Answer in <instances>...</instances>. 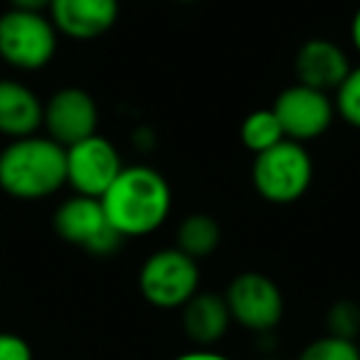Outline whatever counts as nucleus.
<instances>
[{"label": "nucleus", "instance_id": "obj_2", "mask_svg": "<svg viewBox=\"0 0 360 360\" xmlns=\"http://www.w3.org/2000/svg\"><path fill=\"white\" fill-rule=\"evenodd\" d=\"M67 186V148L50 136L15 139L0 150V191L22 202L45 200Z\"/></svg>", "mask_w": 360, "mask_h": 360}, {"label": "nucleus", "instance_id": "obj_5", "mask_svg": "<svg viewBox=\"0 0 360 360\" xmlns=\"http://www.w3.org/2000/svg\"><path fill=\"white\" fill-rule=\"evenodd\" d=\"M139 289L155 309H183L200 291V266L178 247H165L141 264Z\"/></svg>", "mask_w": 360, "mask_h": 360}, {"label": "nucleus", "instance_id": "obj_24", "mask_svg": "<svg viewBox=\"0 0 360 360\" xmlns=\"http://www.w3.org/2000/svg\"><path fill=\"white\" fill-rule=\"evenodd\" d=\"M175 3H195V0H175Z\"/></svg>", "mask_w": 360, "mask_h": 360}, {"label": "nucleus", "instance_id": "obj_16", "mask_svg": "<svg viewBox=\"0 0 360 360\" xmlns=\"http://www.w3.org/2000/svg\"><path fill=\"white\" fill-rule=\"evenodd\" d=\"M240 139L247 150L259 155V153H264V150H269L271 146L281 143L286 136H284V131H281V124H279V119H276L274 111L257 109L242 121Z\"/></svg>", "mask_w": 360, "mask_h": 360}, {"label": "nucleus", "instance_id": "obj_8", "mask_svg": "<svg viewBox=\"0 0 360 360\" xmlns=\"http://www.w3.org/2000/svg\"><path fill=\"white\" fill-rule=\"evenodd\" d=\"M271 111L279 119L286 139L299 141V143H309L323 136L335 119V104L330 94L299 84V82L294 86H286L276 96Z\"/></svg>", "mask_w": 360, "mask_h": 360}, {"label": "nucleus", "instance_id": "obj_25", "mask_svg": "<svg viewBox=\"0 0 360 360\" xmlns=\"http://www.w3.org/2000/svg\"><path fill=\"white\" fill-rule=\"evenodd\" d=\"M266 360H279V358H266Z\"/></svg>", "mask_w": 360, "mask_h": 360}, {"label": "nucleus", "instance_id": "obj_9", "mask_svg": "<svg viewBox=\"0 0 360 360\" xmlns=\"http://www.w3.org/2000/svg\"><path fill=\"white\" fill-rule=\"evenodd\" d=\"M124 170L121 155L109 139L94 134L67 148V186L75 195L99 198Z\"/></svg>", "mask_w": 360, "mask_h": 360}, {"label": "nucleus", "instance_id": "obj_1", "mask_svg": "<svg viewBox=\"0 0 360 360\" xmlns=\"http://www.w3.org/2000/svg\"><path fill=\"white\" fill-rule=\"evenodd\" d=\"M109 225L124 240L153 235L165 225L173 207V193L165 175L150 165H124L119 178L101 195Z\"/></svg>", "mask_w": 360, "mask_h": 360}, {"label": "nucleus", "instance_id": "obj_20", "mask_svg": "<svg viewBox=\"0 0 360 360\" xmlns=\"http://www.w3.org/2000/svg\"><path fill=\"white\" fill-rule=\"evenodd\" d=\"M0 360H32V348L22 335L0 330Z\"/></svg>", "mask_w": 360, "mask_h": 360}, {"label": "nucleus", "instance_id": "obj_7", "mask_svg": "<svg viewBox=\"0 0 360 360\" xmlns=\"http://www.w3.org/2000/svg\"><path fill=\"white\" fill-rule=\"evenodd\" d=\"M225 301L232 321L255 333H269L284 319V294L259 271L237 274L227 286Z\"/></svg>", "mask_w": 360, "mask_h": 360}, {"label": "nucleus", "instance_id": "obj_10", "mask_svg": "<svg viewBox=\"0 0 360 360\" xmlns=\"http://www.w3.org/2000/svg\"><path fill=\"white\" fill-rule=\"evenodd\" d=\"M42 126H45L47 136L65 148L89 139L96 134V126H99V109H96L94 96L79 86L57 89L45 101Z\"/></svg>", "mask_w": 360, "mask_h": 360}, {"label": "nucleus", "instance_id": "obj_4", "mask_svg": "<svg viewBox=\"0 0 360 360\" xmlns=\"http://www.w3.org/2000/svg\"><path fill=\"white\" fill-rule=\"evenodd\" d=\"M60 32L50 15L11 8L0 15V60L13 70L37 72L57 55Z\"/></svg>", "mask_w": 360, "mask_h": 360}, {"label": "nucleus", "instance_id": "obj_13", "mask_svg": "<svg viewBox=\"0 0 360 360\" xmlns=\"http://www.w3.org/2000/svg\"><path fill=\"white\" fill-rule=\"evenodd\" d=\"M45 104L27 84L15 79H0V134L6 139L35 136L42 126Z\"/></svg>", "mask_w": 360, "mask_h": 360}, {"label": "nucleus", "instance_id": "obj_18", "mask_svg": "<svg viewBox=\"0 0 360 360\" xmlns=\"http://www.w3.org/2000/svg\"><path fill=\"white\" fill-rule=\"evenodd\" d=\"M335 114L350 124L353 129H360V65L348 72L340 86L335 89Z\"/></svg>", "mask_w": 360, "mask_h": 360}, {"label": "nucleus", "instance_id": "obj_19", "mask_svg": "<svg viewBox=\"0 0 360 360\" xmlns=\"http://www.w3.org/2000/svg\"><path fill=\"white\" fill-rule=\"evenodd\" d=\"M328 335H338L345 340H355L360 333V306L353 301H338L328 311Z\"/></svg>", "mask_w": 360, "mask_h": 360}, {"label": "nucleus", "instance_id": "obj_21", "mask_svg": "<svg viewBox=\"0 0 360 360\" xmlns=\"http://www.w3.org/2000/svg\"><path fill=\"white\" fill-rule=\"evenodd\" d=\"M173 360H232V358H227V355L217 353L212 348H195V350H188V353L175 355Z\"/></svg>", "mask_w": 360, "mask_h": 360}, {"label": "nucleus", "instance_id": "obj_23", "mask_svg": "<svg viewBox=\"0 0 360 360\" xmlns=\"http://www.w3.org/2000/svg\"><path fill=\"white\" fill-rule=\"evenodd\" d=\"M350 42H353L355 52L360 55V8L353 13V20H350Z\"/></svg>", "mask_w": 360, "mask_h": 360}, {"label": "nucleus", "instance_id": "obj_22", "mask_svg": "<svg viewBox=\"0 0 360 360\" xmlns=\"http://www.w3.org/2000/svg\"><path fill=\"white\" fill-rule=\"evenodd\" d=\"M8 3H11V8H15V11L45 13V11H50L52 0H8Z\"/></svg>", "mask_w": 360, "mask_h": 360}, {"label": "nucleus", "instance_id": "obj_11", "mask_svg": "<svg viewBox=\"0 0 360 360\" xmlns=\"http://www.w3.org/2000/svg\"><path fill=\"white\" fill-rule=\"evenodd\" d=\"M119 8V0H52L47 13L60 35L89 42L116 25Z\"/></svg>", "mask_w": 360, "mask_h": 360}, {"label": "nucleus", "instance_id": "obj_17", "mask_svg": "<svg viewBox=\"0 0 360 360\" xmlns=\"http://www.w3.org/2000/svg\"><path fill=\"white\" fill-rule=\"evenodd\" d=\"M299 360H360V345L338 335H323L306 345Z\"/></svg>", "mask_w": 360, "mask_h": 360}, {"label": "nucleus", "instance_id": "obj_3", "mask_svg": "<svg viewBox=\"0 0 360 360\" xmlns=\"http://www.w3.org/2000/svg\"><path fill=\"white\" fill-rule=\"evenodd\" d=\"M314 180V160L299 141L284 139L269 150L255 155L252 183L259 198L274 205H291L301 200Z\"/></svg>", "mask_w": 360, "mask_h": 360}, {"label": "nucleus", "instance_id": "obj_12", "mask_svg": "<svg viewBox=\"0 0 360 360\" xmlns=\"http://www.w3.org/2000/svg\"><path fill=\"white\" fill-rule=\"evenodd\" d=\"M294 70L299 84L314 86V89L328 94V91L338 89L340 82L348 77L353 67H350V60L343 52V47L326 40V37H314V40H306L299 47Z\"/></svg>", "mask_w": 360, "mask_h": 360}, {"label": "nucleus", "instance_id": "obj_14", "mask_svg": "<svg viewBox=\"0 0 360 360\" xmlns=\"http://www.w3.org/2000/svg\"><path fill=\"white\" fill-rule=\"evenodd\" d=\"M232 323L230 309L225 296L215 291H198L186 306H183V328L186 335L200 348H210L217 340L225 338Z\"/></svg>", "mask_w": 360, "mask_h": 360}, {"label": "nucleus", "instance_id": "obj_6", "mask_svg": "<svg viewBox=\"0 0 360 360\" xmlns=\"http://www.w3.org/2000/svg\"><path fill=\"white\" fill-rule=\"evenodd\" d=\"M55 232L70 245L94 257H111L124 245V237L109 225L99 198L72 195L55 210Z\"/></svg>", "mask_w": 360, "mask_h": 360}, {"label": "nucleus", "instance_id": "obj_15", "mask_svg": "<svg viewBox=\"0 0 360 360\" xmlns=\"http://www.w3.org/2000/svg\"><path fill=\"white\" fill-rule=\"evenodd\" d=\"M222 242V227L212 215L205 212H193L178 225L175 232V247L186 252L195 262L210 257Z\"/></svg>", "mask_w": 360, "mask_h": 360}]
</instances>
